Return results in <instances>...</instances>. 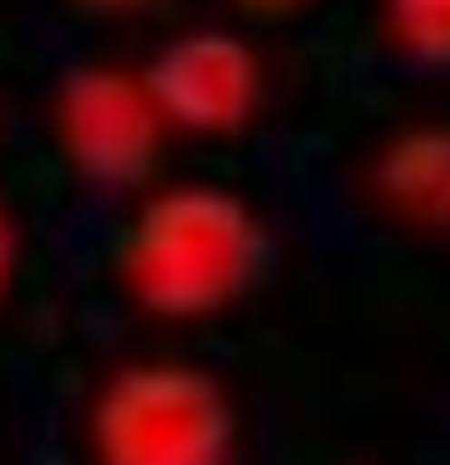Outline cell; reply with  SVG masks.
<instances>
[{
  "mask_svg": "<svg viewBox=\"0 0 450 465\" xmlns=\"http://www.w3.org/2000/svg\"><path fill=\"white\" fill-rule=\"evenodd\" d=\"M377 189L406 223H450V126L416 122L397 131L377 160Z\"/></svg>",
  "mask_w": 450,
  "mask_h": 465,
  "instance_id": "6da1fadb",
  "label": "cell"
},
{
  "mask_svg": "<svg viewBox=\"0 0 450 465\" xmlns=\"http://www.w3.org/2000/svg\"><path fill=\"white\" fill-rule=\"evenodd\" d=\"M383 15L397 49L450 68V0H383Z\"/></svg>",
  "mask_w": 450,
  "mask_h": 465,
  "instance_id": "7a4b0ae2",
  "label": "cell"
}]
</instances>
